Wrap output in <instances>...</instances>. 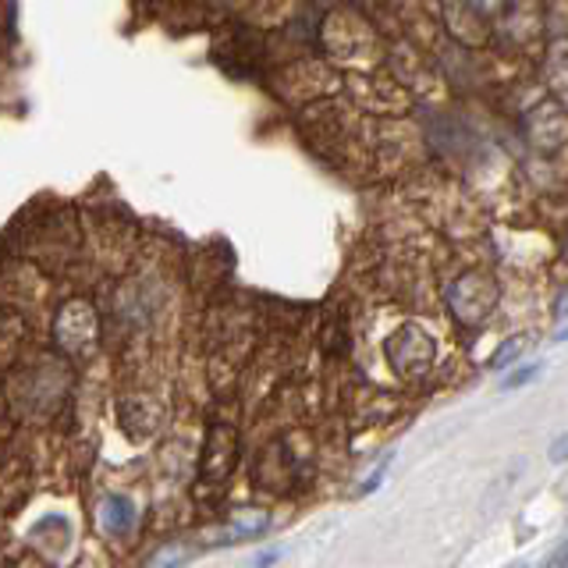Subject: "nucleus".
Segmentation results:
<instances>
[{"instance_id": "obj_5", "label": "nucleus", "mask_w": 568, "mask_h": 568, "mask_svg": "<svg viewBox=\"0 0 568 568\" xmlns=\"http://www.w3.org/2000/svg\"><path fill=\"white\" fill-rule=\"evenodd\" d=\"M558 316H568V295H565V298L558 302Z\"/></svg>"}, {"instance_id": "obj_4", "label": "nucleus", "mask_w": 568, "mask_h": 568, "mask_svg": "<svg viewBox=\"0 0 568 568\" xmlns=\"http://www.w3.org/2000/svg\"><path fill=\"white\" fill-rule=\"evenodd\" d=\"M550 561H555V565H568V544H565V547L558 550V555H555V558H550Z\"/></svg>"}, {"instance_id": "obj_3", "label": "nucleus", "mask_w": 568, "mask_h": 568, "mask_svg": "<svg viewBox=\"0 0 568 568\" xmlns=\"http://www.w3.org/2000/svg\"><path fill=\"white\" fill-rule=\"evenodd\" d=\"M547 455H550V462H568V434H561L558 440H550Z\"/></svg>"}, {"instance_id": "obj_1", "label": "nucleus", "mask_w": 568, "mask_h": 568, "mask_svg": "<svg viewBox=\"0 0 568 568\" xmlns=\"http://www.w3.org/2000/svg\"><path fill=\"white\" fill-rule=\"evenodd\" d=\"M526 348V334H511L508 342H505V348H497L494 355H490V369H501V366H508L515 355H519Z\"/></svg>"}, {"instance_id": "obj_6", "label": "nucleus", "mask_w": 568, "mask_h": 568, "mask_svg": "<svg viewBox=\"0 0 568 568\" xmlns=\"http://www.w3.org/2000/svg\"><path fill=\"white\" fill-rule=\"evenodd\" d=\"M558 342H568V327H565V331H558Z\"/></svg>"}, {"instance_id": "obj_2", "label": "nucleus", "mask_w": 568, "mask_h": 568, "mask_svg": "<svg viewBox=\"0 0 568 568\" xmlns=\"http://www.w3.org/2000/svg\"><path fill=\"white\" fill-rule=\"evenodd\" d=\"M540 369H544V363H532V366H519V369H515V373H511V377H505V381H501V387H508V390H511V387H523L526 381H532V377H537V373H540Z\"/></svg>"}]
</instances>
